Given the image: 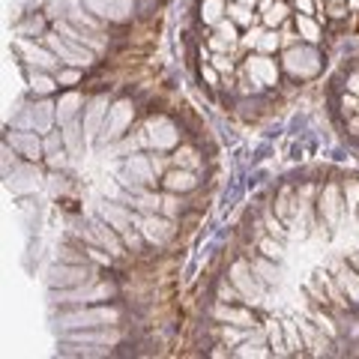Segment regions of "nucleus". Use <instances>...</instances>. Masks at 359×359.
Wrapping results in <instances>:
<instances>
[{
  "instance_id": "obj_1",
  "label": "nucleus",
  "mask_w": 359,
  "mask_h": 359,
  "mask_svg": "<svg viewBox=\"0 0 359 359\" xmlns=\"http://www.w3.org/2000/svg\"><path fill=\"white\" fill-rule=\"evenodd\" d=\"M356 33H359V25H356Z\"/></svg>"
}]
</instances>
